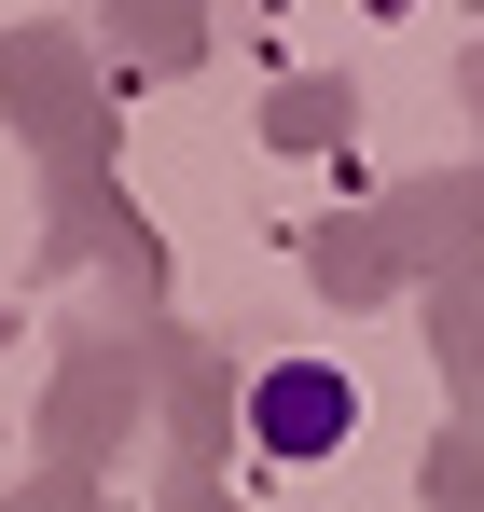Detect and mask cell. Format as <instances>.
<instances>
[{
  "label": "cell",
  "mask_w": 484,
  "mask_h": 512,
  "mask_svg": "<svg viewBox=\"0 0 484 512\" xmlns=\"http://www.w3.org/2000/svg\"><path fill=\"white\" fill-rule=\"evenodd\" d=\"M332 429H346V388H332V374H277V388H263V443H277V457H319Z\"/></svg>",
  "instance_id": "6da1fadb"
}]
</instances>
